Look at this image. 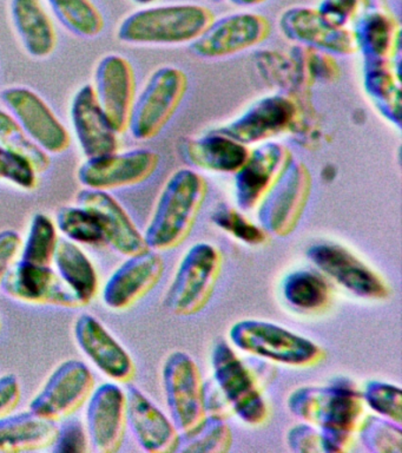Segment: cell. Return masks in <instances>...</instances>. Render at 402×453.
Returning <instances> with one entry per match:
<instances>
[{
    "label": "cell",
    "instance_id": "50",
    "mask_svg": "<svg viewBox=\"0 0 402 453\" xmlns=\"http://www.w3.org/2000/svg\"><path fill=\"white\" fill-rule=\"evenodd\" d=\"M0 327H2V321H0Z\"/></svg>",
    "mask_w": 402,
    "mask_h": 453
},
{
    "label": "cell",
    "instance_id": "47",
    "mask_svg": "<svg viewBox=\"0 0 402 453\" xmlns=\"http://www.w3.org/2000/svg\"><path fill=\"white\" fill-rule=\"evenodd\" d=\"M229 2L236 6L253 7L261 5V4L266 3L268 0H229Z\"/></svg>",
    "mask_w": 402,
    "mask_h": 453
},
{
    "label": "cell",
    "instance_id": "33",
    "mask_svg": "<svg viewBox=\"0 0 402 453\" xmlns=\"http://www.w3.org/2000/svg\"><path fill=\"white\" fill-rule=\"evenodd\" d=\"M0 144L16 152L33 165L36 173L47 172L50 156L24 131L11 113L0 110Z\"/></svg>",
    "mask_w": 402,
    "mask_h": 453
},
{
    "label": "cell",
    "instance_id": "21",
    "mask_svg": "<svg viewBox=\"0 0 402 453\" xmlns=\"http://www.w3.org/2000/svg\"><path fill=\"white\" fill-rule=\"evenodd\" d=\"M73 333L80 349L102 373L118 382L133 380L136 373L133 357L96 318L80 315Z\"/></svg>",
    "mask_w": 402,
    "mask_h": 453
},
{
    "label": "cell",
    "instance_id": "36",
    "mask_svg": "<svg viewBox=\"0 0 402 453\" xmlns=\"http://www.w3.org/2000/svg\"><path fill=\"white\" fill-rule=\"evenodd\" d=\"M231 444V431L225 419L208 416L197 430L183 437L181 435L178 449L186 452H227Z\"/></svg>",
    "mask_w": 402,
    "mask_h": 453
},
{
    "label": "cell",
    "instance_id": "11",
    "mask_svg": "<svg viewBox=\"0 0 402 453\" xmlns=\"http://www.w3.org/2000/svg\"><path fill=\"white\" fill-rule=\"evenodd\" d=\"M95 378L86 364L68 360L56 368L30 403L37 416L58 421L79 411L94 392Z\"/></svg>",
    "mask_w": 402,
    "mask_h": 453
},
{
    "label": "cell",
    "instance_id": "38",
    "mask_svg": "<svg viewBox=\"0 0 402 453\" xmlns=\"http://www.w3.org/2000/svg\"><path fill=\"white\" fill-rule=\"evenodd\" d=\"M362 399L377 416L401 425L402 395L398 386L370 381L366 386Z\"/></svg>",
    "mask_w": 402,
    "mask_h": 453
},
{
    "label": "cell",
    "instance_id": "13",
    "mask_svg": "<svg viewBox=\"0 0 402 453\" xmlns=\"http://www.w3.org/2000/svg\"><path fill=\"white\" fill-rule=\"evenodd\" d=\"M160 156L148 149L87 158L80 166V183L95 190H114L146 182L156 173Z\"/></svg>",
    "mask_w": 402,
    "mask_h": 453
},
{
    "label": "cell",
    "instance_id": "49",
    "mask_svg": "<svg viewBox=\"0 0 402 453\" xmlns=\"http://www.w3.org/2000/svg\"><path fill=\"white\" fill-rule=\"evenodd\" d=\"M211 2L220 3V2H224V0H211Z\"/></svg>",
    "mask_w": 402,
    "mask_h": 453
},
{
    "label": "cell",
    "instance_id": "43",
    "mask_svg": "<svg viewBox=\"0 0 402 453\" xmlns=\"http://www.w3.org/2000/svg\"><path fill=\"white\" fill-rule=\"evenodd\" d=\"M58 452H84L87 437L79 423H69L59 427L57 441L52 446Z\"/></svg>",
    "mask_w": 402,
    "mask_h": 453
},
{
    "label": "cell",
    "instance_id": "20",
    "mask_svg": "<svg viewBox=\"0 0 402 453\" xmlns=\"http://www.w3.org/2000/svg\"><path fill=\"white\" fill-rule=\"evenodd\" d=\"M291 152L277 143H264L250 152L245 165L235 173L236 201L239 208L259 207L264 196L292 162Z\"/></svg>",
    "mask_w": 402,
    "mask_h": 453
},
{
    "label": "cell",
    "instance_id": "9",
    "mask_svg": "<svg viewBox=\"0 0 402 453\" xmlns=\"http://www.w3.org/2000/svg\"><path fill=\"white\" fill-rule=\"evenodd\" d=\"M312 189L309 169L303 163L292 159L259 205L262 228L275 236L291 235L298 228Z\"/></svg>",
    "mask_w": 402,
    "mask_h": 453
},
{
    "label": "cell",
    "instance_id": "7",
    "mask_svg": "<svg viewBox=\"0 0 402 453\" xmlns=\"http://www.w3.org/2000/svg\"><path fill=\"white\" fill-rule=\"evenodd\" d=\"M165 400L172 423L182 435L207 419L206 384L193 357L181 350L167 357L162 370Z\"/></svg>",
    "mask_w": 402,
    "mask_h": 453
},
{
    "label": "cell",
    "instance_id": "8",
    "mask_svg": "<svg viewBox=\"0 0 402 453\" xmlns=\"http://www.w3.org/2000/svg\"><path fill=\"white\" fill-rule=\"evenodd\" d=\"M214 380L229 407L250 426L266 423L269 411L252 371L231 347L218 342L213 352Z\"/></svg>",
    "mask_w": 402,
    "mask_h": 453
},
{
    "label": "cell",
    "instance_id": "4",
    "mask_svg": "<svg viewBox=\"0 0 402 453\" xmlns=\"http://www.w3.org/2000/svg\"><path fill=\"white\" fill-rule=\"evenodd\" d=\"M188 76L176 66H162L144 85L130 112L128 129L133 138L157 137L178 112L188 91Z\"/></svg>",
    "mask_w": 402,
    "mask_h": 453
},
{
    "label": "cell",
    "instance_id": "41",
    "mask_svg": "<svg viewBox=\"0 0 402 453\" xmlns=\"http://www.w3.org/2000/svg\"><path fill=\"white\" fill-rule=\"evenodd\" d=\"M374 77L369 78L368 87L372 88L373 96L375 95L379 101L384 103L387 108L393 110L395 115L400 116V88L395 83L394 78L384 69L374 67Z\"/></svg>",
    "mask_w": 402,
    "mask_h": 453
},
{
    "label": "cell",
    "instance_id": "3",
    "mask_svg": "<svg viewBox=\"0 0 402 453\" xmlns=\"http://www.w3.org/2000/svg\"><path fill=\"white\" fill-rule=\"evenodd\" d=\"M214 20L210 9L197 4L148 7L122 20L118 38L133 45H182L195 42Z\"/></svg>",
    "mask_w": 402,
    "mask_h": 453
},
{
    "label": "cell",
    "instance_id": "22",
    "mask_svg": "<svg viewBox=\"0 0 402 453\" xmlns=\"http://www.w3.org/2000/svg\"><path fill=\"white\" fill-rule=\"evenodd\" d=\"M125 396L126 423L140 448L150 453L178 451L181 434L172 420L135 386L126 389Z\"/></svg>",
    "mask_w": 402,
    "mask_h": 453
},
{
    "label": "cell",
    "instance_id": "27",
    "mask_svg": "<svg viewBox=\"0 0 402 453\" xmlns=\"http://www.w3.org/2000/svg\"><path fill=\"white\" fill-rule=\"evenodd\" d=\"M56 423L31 411L0 417V451L33 452L51 448L58 437Z\"/></svg>",
    "mask_w": 402,
    "mask_h": 453
},
{
    "label": "cell",
    "instance_id": "28",
    "mask_svg": "<svg viewBox=\"0 0 402 453\" xmlns=\"http://www.w3.org/2000/svg\"><path fill=\"white\" fill-rule=\"evenodd\" d=\"M11 17L29 55L47 58L55 51L57 34L41 0H11Z\"/></svg>",
    "mask_w": 402,
    "mask_h": 453
},
{
    "label": "cell",
    "instance_id": "10",
    "mask_svg": "<svg viewBox=\"0 0 402 453\" xmlns=\"http://www.w3.org/2000/svg\"><path fill=\"white\" fill-rule=\"evenodd\" d=\"M270 32L269 20L262 14H229L214 20L190 46L193 55L200 58H227L262 44L269 37Z\"/></svg>",
    "mask_w": 402,
    "mask_h": 453
},
{
    "label": "cell",
    "instance_id": "26",
    "mask_svg": "<svg viewBox=\"0 0 402 453\" xmlns=\"http://www.w3.org/2000/svg\"><path fill=\"white\" fill-rule=\"evenodd\" d=\"M181 152L193 168L221 173L238 172L250 154L246 144L220 131L185 142Z\"/></svg>",
    "mask_w": 402,
    "mask_h": 453
},
{
    "label": "cell",
    "instance_id": "44",
    "mask_svg": "<svg viewBox=\"0 0 402 453\" xmlns=\"http://www.w3.org/2000/svg\"><path fill=\"white\" fill-rule=\"evenodd\" d=\"M361 0H322L319 10L327 19L345 27V24L354 17Z\"/></svg>",
    "mask_w": 402,
    "mask_h": 453
},
{
    "label": "cell",
    "instance_id": "2",
    "mask_svg": "<svg viewBox=\"0 0 402 453\" xmlns=\"http://www.w3.org/2000/svg\"><path fill=\"white\" fill-rule=\"evenodd\" d=\"M206 180L192 169L172 173L158 197L144 233L151 250H171L186 240L206 201Z\"/></svg>",
    "mask_w": 402,
    "mask_h": 453
},
{
    "label": "cell",
    "instance_id": "37",
    "mask_svg": "<svg viewBox=\"0 0 402 453\" xmlns=\"http://www.w3.org/2000/svg\"><path fill=\"white\" fill-rule=\"evenodd\" d=\"M360 438L369 451L377 453H401V425L383 417H368L362 420Z\"/></svg>",
    "mask_w": 402,
    "mask_h": 453
},
{
    "label": "cell",
    "instance_id": "14",
    "mask_svg": "<svg viewBox=\"0 0 402 453\" xmlns=\"http://www.w3.org/2000/svg\"><path fill=\"white\" fill-rule=\"evenodd\" d=\"M307 257L324 275L356 296L383 300L390 296V288L381 276L340 244H314L307 251Z\"/></svg>",
    "mask_w": 402,
    "mask_h": 453
},
{
    "label": "cell",
    "instance_id": "46",
    "mask_svg": "<svg viewBox=\"0 0 402 453\" xmlns=\"http://www.w3.org/2000/svg\"><path fill=\"white\" fill-rule=\"evenodd\" d=\"M22 399V388L19 378L6 374L0 378V417L10 414Z\"/></svg>",
    "mask_w": 402,
    "mask_h": 453
},
{
    "label": "cell",
    "instance_id": "12",
    "mask_svg": "<svg viewBox=\"0 0 402 453\" xmlns=\"http://www.w3.org/2000/svg\"><path fill=\"white\" fill-rule=\"evenodd\" d=\"M13 119L48 154H62L72 144L69 131L48 103L30 88H6L0 95Z\"/></svg>",
    "mask_w": 402,
    "mask_h": 453
},
{
    "label": "cell",
    "instance_id": "40",
    "mask_svg": "<svg viewBox=\"0 0 402 453\" xmlns=\"http://www.w3.org/2000/svg\"><path fill=\"white\" fill-rule=\"evenodd\" d=\"M0 179L24 190H34L37 187V173L33 165L3 144H0Z\"/></svg>",
    "mask_w": 402,
    "mask_h": 453
},
{
    "label": "cell",
    "instance_id": "39",
    "mask_svg": "<svg viewBox=\"0 0 402 453\" xmlns=\"http://www.w3.org/2000/svg\"><path fill=\"white\" fill-rule=\"evenodd\" d=\"M213 221L220 228L231 234L235 239L257 246L266 242L267 233L262 226H257L248 221L245 216L239 214L235 209L222 207L213 215Z\"/></svg>",
    "mask_w": 402,
    "mask_h": 453
},
{
    "label": "cell",
    "instance_id": "42",
    "mask_svg": "<svg viewBox=\"0 0 402 453\" xmlns=\"http://www.w3.org/2000/svg\"><path fill=\"white\" fill-rule=\"evenodd\" d=\"M288 445L296 452H324L320 431L307 423L292 428L288 434Z\"/></svg>",
    "mask_w": 402,
    "mask_h": 453
},
{
    "label": "cell",
    "instance_id": "1",
    "mask_svg": "<svg viewBox=\"0 0 402 453\" xmlns=\"http://www.w3.org/2000/svg\"><path fill=\"white\" fill-rule=\"evenodd\" d=\"M295 417L320 428L324 452H342L362 423L363 399L348 384L296 389L288 400Z\"/></svg>",
    "mask_w": 402,
    "mask_h": 453
},
{
    "label": "cell",
    "instance_id": "5",
    "mask_svg": "<svg viewBox=\"0 0 402 453\" xmlns=\"http://www.w3.org/2000/svg\"><path fill=\"white\" fill-rule=\"evenodd\" d=\"M231 342L243 352L289 367H310L322 359L319 345L282 326L243 320L232 326Z\"/></svg>",
    "mask_w": 402,
    "mask_h": 453
},
{
    "label": "cell",
    "instance_id": "29",
    "mask_svg": "<svg viewBox=\"0 0 402 453\" xmlns=\"http://www.w3.org/2000/svg\"><path fill=\"white\" fill-rule=\"evenodd\" d=\"M65 285L72 290L83 306L89 304L96 296L98 276L93 262L75 242L58 239L52 258Z\"/></svg>",
    "mask_w": 402,
    "mask_h": 453
},
{
    "label": "cell",
    "instance_id": "35",
    "mask_svg": "<svg viewBox=\"0 0 402 453\" xmlns=\"http://www.w3.org/2000/svg\"><path fill=\"white\" fill-rule=\"evenodd\" d=\"M57 242V226L49 216L38 212L31 219L20 260L34 265H50Z\"/></svg>",
    "mask_w": 402,
    "mask_h": 453
},
{
    "label": "cell",
    "instance_id": "23",
    "mask_svg": "<svg viewBox=\"0 0 402 453\" xmlns=\"http://www.w3.org/2000/svg\"><path fill=\"white\" fill-rule=\"evenodd\" d=\"M77 202L96 216L105 241L118 253L129 257L149 250L128 212L108 191L86 188L77 194Z\"/></svg>",
    "mask_w": 402,
    "mask_h": 453
},
{
    "label": "cell",
    "instance_id": "19",
    "mask_svg": "<svg viewBox=\"0 0 402 453\" xmlns=\"http://www.w3.org/2000/svg\"><path fill=\"white\" fill-rule=\"evenodd\" d=\"M126 427V396L118 385H101L87 400V428L95 451L114 453L122 448Z\"/></svg>",
    "mask_w": 402,
    "mask_h": 453
},
{
    "label": "cell",
    "instance_id": "25",
    "mask_svg": "<svg viewBox=\"0 0 402 453\" xmlns=\"http://www.w3.org/2000/svg\"><path fill=\"white\" fill-rule=\"evenodd\" d=\"M72 120L77 140L87 158L118 152V134L102 110L91 85H84L73 96Z\"/></svg>",
    "mask_w": 402,
    "mask_h": 453
},
{
    "label": "cell",
    "instance_id": "30",
    "mask_svg": "<svg viewBox=\"0 0 402 453\" xmlns=\"http://www.w3.org/2000/svg\"><path fill=\"white\" fill-rule=\"evenodd\" d=\"M285 301L298 311H320L330 303L331 290L326 280L314 272L299 271L288 275L282 286Z\"/></svg>",
    "mask_w": 402,
    "mask_h": 453
},
{
    "label": "cell",
    "instance_id": "32",
    "mask_svg": "<svg viewBox=\"0 0 402 453\" xmlns=\"http://www.w3.org/2000/svg\"><path fill=\"white\" fill-rule=\"evenodd\" d=\"M395 24L383 11L365 14L356 24L354 32L358 48L365 49L373 56L372 62H383L394 46Z\"/></svg>",
    "mask_w": 402,
    "mask_h": 453
},
{
    "label": "cell",
    "instance_id": "34",
    "mask_svg": "<svg viewBox=\"0 0 402 453\" xmlns=\"http://www.w3.org/2000/svg\"><path fill=\"white\" fill-rule=\"evenodd\" d=\"M57 228L64 234L68 240L75 243L90 244V246H102L107 243L103 230L96 216L89 209L82 207H63L59 209L57 216Z\"/></svg>",
    "mask_w": 402,
    "mask_h": 453
},
{
    "label": "cell",
    "instance_id": "6",
    "mask_svg": "<svg viewBox=\"0 0 402 453\" xmlns=\"http://www.w3.org/2000/svg\"><path fill=\"white\" fill-rule=\"evenodd\" d=\"M222 262L224 257L214 244L197 243L190 248L165 294V308L179 317L200 313L213 296Z\"/></svg>",
    "mask_w": 402,
    "mask_h": 453
},
{
    "label": "cell",
    "instance_id": "15",
    "mask_svg": "<svg viewBox=\"0 0 402 453\" xmlns=\"http://www.w3.org/2000/svg\"><path fill=\"white\" fill-rule=\"evenodd\" d=\"M280 27L291 41L331 55L349 56L359 49L354 32L327 19L313 7L285 10L280 17Z\"/></svg>",
    "mask_w": 402,
    "mask_h": 453
},
{
    "label": "cell",
    "instance_id": "16",
    "mask_svg": "<svg viewBox=\"0 0 402 453\" xmlns=\"http://www.w3.org/2000/svg\"><path fill=\"white\" fill-rule=\"evenodd\" d=\"M0 285L6 296L20 303L66 308L83 307L72 290L50 265L19 260L10 267Z\"/></svg>",
    "mask_w": 402,
    "mask_h": 453
},
{
    "label": "cell",
    "instance_id": "45",
    "mask_svg": "<svg viewBox=\"0 0 402 453\" xmlns=\"http://www.w3.org/2000/svg\"><path fill=\"white\" fill-rule=\"evenodd\" d=\"M22 248V237L16 230L0 232V282L8 273Z\"/></svg>",
    "mask_w": 402,
    "mask_h": 453
},
{
    "label": "cell",
    "instance_id": "31",
    "mask_svg": "<svg viewBox=\"0 0 402 453\" xmlns=\"http://www.w3.org/2000/svg\"><path fill=\"white\" fill-rule=\"evenodd\" d=\"M59 23L75 35L96 38L104 30L103 14L91 0H47Z\"/></svg>",
    "mask_w": 402,
    "mask_h": 453
},
{
    "label": "cell",
    "instance_id": "17",
    "mask_svg": "<svg viewBox=\"0 0 402 453\" xmlns=\"http://www.w3.org/2000/svg\"><path fill=\"white\" fill-rule=\"evenodd\" d=\"M95 95L116 134L128 130L130 112L135 102V73L129 60L108 55L98 63L95 73Z\"/></svg>",
    "mask_w": 402,
    "mask_h": 453
},
{
    "label": "cell",
    "instance_id": "24",
    "mask_svg": "<svg viewBox=\"0 0 402 453\" xmlns=\"http://www.w3.org/2000/svg\"><path fill=\"white\" fill-rule=\"evenodd\" d=\"M296 106L291 99L275 95L250 106L238 119L222 127L220 133L243 144L269 140L288 130L294 122Z\"/></svg>",
    "mask_w": 402,
    "mask_h": 453
},
{
    "label": "cell",
    "instance_id": "18",
    "mask_svg": "<svg viewBox=\"0 0 402 453\" xmlns=\"http://www.w3.org/2000/svg\"><path fill=\"white\" fill-rule=\"evenodd\" d=\"M164 268L163 258L151 250L129 257L104 287L105 306L114 311L128 310L158 285Z\"/></svg>",
    "mask_w": 402,
    "mask_h": 453
},
{
    "label": "cell",
    "instance_id": "48",
    "mask_svg": "<svg viewBox=\"0 0 402 453\" xmlns=\"http://www.w3.org/2000/svg\"><path fill=\"white\" fill-rule=\"evenodd\" d=\"M136 4H140V5H149V4L154 3L155 0H133Z\"/></svg>",
    "mask_w": 402,
    "mask_h": 453
}]
</instances>
